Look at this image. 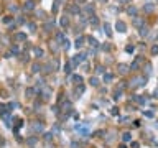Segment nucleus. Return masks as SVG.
Masks as SVG:
<instances>
[{
    "instance_id": "7ed1b4c3",
    "label": "nucleus",
    "mask_w": 158,
    "mask_h": 148,
    "mask_svg": "<svg viewBox=\"0 0 158 148\" xmlns=\"http://www.w3.org/2000/svg\"><path fill=\"white\" fill-rule=\"evenodd\" d=\"M15 39H17V41H23V39H27V35H23V33H17V35H15Z\"/></svg>"
},
{
    "instance_id": "6e6552de",
    "label": "nucleus",
    "mask_w": 158,
    "mask_h": 148,
    "mask_svg": "<svg viewBox=\"0 0 158 148\" xmlns=\"http://www.w3.org/2000/svg\"><path fill=\"white\" fill-rule=\"evenodd\" d=\"M61 25H63V26L68 25V18H63V20H61Z\"/></svg>"
},
{
    "instance_id": "1a4fd4ad",
    "label": "nucleus",
    "mask_w": 158,
    "mask_h": 148,
    "mask_svg": "<svg viewBox=\"0 0 158 148\" xmlns=\"http://www.w3.org/2000/svg\"><path fill=\"white\" fill-rule=\"evenodd\" d=\"M152 53H153V54H157V53H158V46H153V49H152Z\"/></svg>"
},
{
    "instance_id": "423d86ee",
    "label": "nucleus",
    "mask_w": 158,
    "mask_h": 148,
    "mask_svg": "<svg viewBox=\"0 0 158 148\" xmlns=\"http://www.w3.org/2000/svg\"><path fill=\"white\" fill-rule=\"evenodd\" d=\"M104 30H105V33H107V35H109V36H110V26H109V25H107V23H105V25H104Z\"/></svg>"
},
{
    "instance_id": "39448f33",
    "label": "nucleus",
    "mask_w": 158,
    "mask_h": 148,
    "mask_svg": "<svg viewBox=\"0 0 158 148\" xmlns=\"http://www.w3.org/2000/svg\"><path fill=\"white\" fill-rule=\"evenodd\" d=\"M35 54H36V58H38V56H41V54H43V49H40V48H35Z\"/></svg>"
},
{
    "instance_id": "0eeeda50",
    "label": "nucleus",
    "mask_w": 158,
    "mask_h": 148,
    "mask_svg": "<svg viewBox=\"0 0 158 148\" xmlns=\"http://www.w3.org/2000/svg\"><path fill=\"white\" fill-rule=\"evenodd\" d=\"M76 46H77V48L82 46V38H77V39H76Z\"/></svg>"
},
{
    "instance_id": "f03ea898",
    "label": "nucleus",
    "mask_w": 158,
    "mask_h": 148,
    "mask_svg": "<svg viewBox=\"0 0 158 148\" xmlns=\"http://www.w3.org/2000/svg\"><path fill=\"white\" fill-rule=\"evenodd\" d=\"M115 26H117V30H119V31H125V23H124V22H117V25H115Z\"/></svg>"
},
{
    "instance_id": "20e7f679",
    "label": "nucleus",
    "mask_w": 158,
    "mask_h": 148,
    "mask_svg": "<svg viewBox=\"0 0 158 148\" xmlns=\"http://www.w3.org/2000/svg\"><path fill=\"white\" fill-rule=\"evenodd\" d=\"M33 7H35V5H33V2H32V0H28V2L25 3V10H32Z\"/></svg>"
},
{
    "instance_id": "f257e3e1",
    "label": "nucleus",
    "mask_w": 158,
    "mask_h": 148,
    "mask_svg": "<svg viewBox=\"0 0 158 148\" xmlns=\"http://www.w3.org/2000/svg\"><path fill=\"white\" fill-rule=\"evenodd\" d=\"M81 61H84V54H77V56L72 59V64H77V63H81Z\"/></svg>"
},
{
    "instance_id": "9b49d317",
    "label": "nucleus",
    "mask_w": 158,
    "mask_h": 148,
    "mask_svg": "<svg viewBox=\"0 0 158 148\" xmlns=\"http://www.w3.org/2000/svg\"><path fill=\"white\" fill-rule=\"evenodd\" d=\"M157 39H158V36H157Z\"/></svg>"
},
{
    "instance_id": "9d476101",
    "label": "nucleus",
    "mask_w": 158,
    "mask_h": 148,
    "mask_svg": "<svg viewBox=\"0 0 158 148\" xmlns=\"http://www.w3.org/2000/svg\"><path fill=\"white\" fill-rule=\"evenodd\" d=\"M117 2H130V0H117Z\"/></svg>"
}]
</instances>
